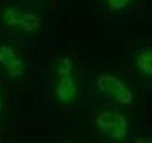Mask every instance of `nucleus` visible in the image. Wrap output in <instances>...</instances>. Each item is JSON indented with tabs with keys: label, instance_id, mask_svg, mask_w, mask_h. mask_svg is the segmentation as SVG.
Returning a JSON list of instances; mask_svg holds the SVG:
<instances>
[{
	"label": "nucleus",
	"instance_id": "f257e3e1",
	"mask_svg": "<svg viewBox=\"0 0 152 143\" xmlns=\"http://www.w3.org/2000/svg\"><path fill=\"white\" fill-rule=\"evenodd\" d=\"M3 23L8 27L18 28L28 32H36L42 26V18L36 13L21 12L15 7H7L2 13Z\"/></svg>",
	"mask_w": 152,
	"mask_h": 143
},
{
	"label": "nucleus",
	"instance_id": "f03ea898",
	"mask_svg": "<svg viewBox=\"0 0 152 143\" xmlns=\"http://www.w3.org/2000/svg\"><path fill=\"white\" fill-rule=\"evenodd\" d=\"M95 122L100 131L107 133L115 140H122L126 136L127 120L118 112H102L96 116Z\"/></svg>",
	"mask_w": 152,
	"mask_h": 143
},
{
	"label": "nucleus",
	"instance_id": "7ed1b4c3",
	"mask_svg": "<svg viewBox=\"0 0 152 143\" xmlns=\"http://www.w3.org/2000/svg\"><path fill=\"white\" fill-rule=\"evenodd\" d=\"M97 88L103 93L110 94L122 105H130L133 101V95L126 86L116 76L109 74L100 75L97 82Z\"/></svg>",
	"mask_w": 152,
	"mask_h": 143
},
{
	"label": "nucleus",
	"instance_id": "20e7f679",
	"mask_svg": "<svg viewBox=\"0 0 152 143\" xmlns=\"http://www.w3.org/2000/svg\"><path fill=\"white\" fill-rule=\"evenodd\" d=\"M0 65L6 69L11 77H18L25 73V64L10 46H0Z\"/></svg>",
	"mask_w": 152,
	"mask_h": 143
},
{
	"label": "nucleus",
	"instance_id": "39448f33",
	"mask_svg": "<svg viewBox=\"0 0 152 143\" xmlns=\"http://www.w3.org/2000/svg\"><path fill=\"white\" fill-rule=\"evenodd\" d=\"M59 80L56 85V95L63 103H69L75 98L77 89L73 77L69 75L59 76Z\"/></svg>",
	"mask_w": 152,
	"mask_h": 143
},
{
	"label": "nucleus",
	"instance_id": "423d86ee",
	"mask_svg": "<svg viewBox=\"0 0 152 143\" xmlns=\"http://www.w3.org/2000/svg\"><path fill=\"white\" fill-rule=\"evenodd\" d=\"M151 60H152V55L150 51H145L141 52L137 59V67L141 73L146 75H150L152 74Z\"/></svg>",
	"mask_w": 152,
	"mask_h": 143
},
{
	"label": "nucleus",
	"instance_id": "0eeeda50",
	"mask_svg": "<svg viewBox=\"0 0 152 143\" xmlns=\"http://www.w3.org/2000/svg\"><path fill=\"white\" fill-rule=\"evenodd\" d=\"M72 68L73 66L71 60L68 57H62L58 62V65H57V74L59 76L69 75L71 74Z\"/></svg>",
	"mask_w": 152,
	"mask_h": 143
},
{
	"label": "nucleus",
	"instance_id": "6e6552de",
	"mask_svg": "<svg viewBox=\"0 0 152 143\" xmlns=\"http://www.w3.org/2000/svg\"><path fill=\"white\" fill-rule=\"evenodd\" d=\"M109 7L114 10L124 9L129 2V0H107Z\"/></svg>",
	"mask_w": 152,
	"mask_h": 143
},
{
	"label": "nucleus",
	"instance_id": "1a4fd4ad",
	"mask_svg": "<svg viewBox=\"0 0 152 143\" xmlns=\"http://www.w3.org/2000/svg\"><path fill=\"white\" fill-rule=\"evenodd\" d=\"M135 143H151V142L149 140H147V139H144V138H142V139L137 140Z\"/></svg>",
	"mask_w": 152,
	"mask_h": 143
},
{
	"label": "nucleus",
	"instance_id": "9d476101",
	"mask_svg": "<svg viewBox=\"0 0 152 143\" xmlns=\"http://www.w3.org/2000/svg\"><path fill=\"white\" fill-rule=\"evenodd\" d=\"M1 108H2V101H1V97H0V111H1Z\"/></svg>",
	"mask_w": 152,
	"mask_h": 143
}]
</instances>
